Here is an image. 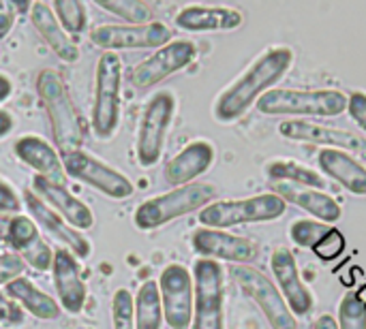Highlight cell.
Returning a JSON list of instances; mask_svg holds the SVG:
<instances>
[{
	"label": "cell",
	"instance_id": "cell-41",
	"mask_svg": "<svg viewBox=\"0 0 366 329\" xmlns=\"http://www.w3.org/2000/svg\"><path fill=\"white\" fill-rule=\"evenodd\" d=\"M11 131H13V118H11V113L0 109V137L9 135Z\"/></svg>",
	"mask_w": 366,
	"mask_h": 329
},
{
	"label": "cell",
	"instance_id": "cell-25",
	"mask_svg": "<svg viewBox=\"0 0 366 329\" xmlns=\"http://www.w3.org/2000/svg\"><path fill=\"white\" fill-rule=\"evenodd\" d=\"M317 165L328 178L343 184V188H347L352 195L366 197V167L358 163L350 152L326 148L320 152Z\"/></svg>",
	"mask_w": 366,
	"mask_h": 329
},
{
	"label": "cell",
	"instance_id": "cell-15",
	"mask_svg": "<svg viewBox=\"0 0 366 329\" xmlns=\"http://www.w3.org/2000/svg\"><path fill=\"white\" fill-rule=\"evenodd\" d=\"M193 250L204 259H223L236 265H247L257 257V246L251 240L206 227L193 233Z\"/></svg>",
	"mask_w": 366,
	"mask_h": 329
},
{
	"label": "cell",
	"instance_id": "cell-42",
	"mask_svg": "<svg viewBox=\"0 0 366 329\" xmlns=\"http://www.w3.org/2000/svg\"><path fill=\"white\" fill-rule=\"evenodd\" d=\"M11 90H13V86H11V81H9V77L0 75V103L6 101V98L11 96Z\"/></svg>",
	"mask_w": 366,
	"mask_h": 329
},
{
	"label": "cell",
	"instance_id": "cell-37",
	"mask_svg": "<svg viewBox=\"0 0 366 329\" xmlns=\"http://www.w3.org/2000/svg\"><path fill=\"white\" fill-rule=\"evenodd\" d=\"M26 270V263L17 255H0V285H9L19 278Z\"/></svg>",
	"mask_w": 366,
	"mask_h": 329
},
{
	"label": "cell",
	"instance_id": "cell-26",
	"mask_svg": "<svg viewBox=\"0 0 366 329\" xmlns=\"http://www.w3.org/2000/svg\"><path fill=\"white\" fill-rule=\"evenodd\" d=\"M176 26L189 32L236 30L242 26V13L229 6H184L176 15Z\"/></svg>",
	"mask_w": 366,
	"mask_h": 329
},
{
	"label": "cell",
	"instance_id": "cell-11",
	"mask_svg": "<svg viewBox=\"0 0 366 329\" xmlns=\"http://www.w3.org/2000/svg\"><path fill=\"white\" fill-rule=\"evenodd\" d=\"M90 43L103 51L116 49H159L172 43V28L163 21H150L144 26H97L90 30Z\"/></svg>",
	"mask_w": 366,
	"mask_h": 329
},
{
	"label": "cell",
	"instance_id": "cell-22",
	"mask_svg": "<svg viewBox=\"0 0 366 329\" xmlns=\"http://www.w3.org/2000/svg\"><path fill=\"white\" fill-rule=\"evenodd\" d=\"M15 154L24 165L34 169L36 176H41L54 184L64 186L66 173L62 167V158H60L58 150L51 148L45 139L34 137V135H24L15 143Z\"/></svg>",
	"mask_w": 366,
	"mask_h": 329
},
{
	"label": "cell",
	"instance_id": "cell-6",
	"mask_svg": "<svg viewBox=\"0 0 366 329\" xmlns=\"http://www.w3.org/2000/svg\"><path fill=\"white\" fill-rule=\"evenodd\" d=\"M287 203L274 195H255L247 199H229V201H214L199 212V223L206 229H229L247 223H270L285 214Z\"/></svg>",
	"mask_w": 366,
	"mask_h": 329
},
{
	"label": "cell",
	"instance_id": "cell-20",
	"mask_svg": "<svg viewBox=\"0 0 366 329\" xmlns=\"http://www.w3.org/2000/svg\"><path fill=\"white\" fill-rule=\"evenodd\" d=\"M32 188L34 195L45 201L56 214H60L66 225H71L73 229L81 231V229H90L94 225V214L88 206H84L77 197H73L64 186L54 184L41 176L32 178Z\"/></svg>",
	"mask_w": 366,
	"mask_h": 329
},
{
	"label": "cell",
	"instance_id": "cell-31",
	"mask_svg": "<svg viewBox=\"0 0 366 329\" xmlns=\"http://www.w3.org/2000/svg\"><path fill=\"white\" fill-rule=\"evenodd\" d=\"M51 11L62 26L64 32L69 34H81L88 24V11L86 4L79 0H54Z\"/></svg>",
	"mask_w": 366,
	"mask_h": 329
},
{
	"label": "cell",
	"instance_id": "cell-19",
	"mask_svg": "<svg viewBox=\"0 0 366 329\" xmlns=\"http://www.w3.org/2000/svg\"><path fill=\"white\" fill-rule=\"evenodd\" d=\"M9 244L17 250L19 259L36 272H47L54 261V253L47 242L39 236L36 225L28 216H13L9 221Z\"/></svg>",
	"mask_w": 366,
	"mask_h": 329
},
{
	"label": "cell",
	"instance_id": "cell-29",
	"mask_svg": "<svg viewBox=\"0 0 366 329\" xmlns=\"http://www.w3.org/2000/svg\"><path fill=\"white\" fill-rule=\"evenodd\" d=\"M163 325V306L159 285L146 280L135 298V329H161Z\"/></svg>",
	"mask_w": 366,
	"mask_h": 329
},
{
	"label": "cell",
	"instance_id": "cell-39",
	"mask_svg": "<svg viewBox=\"0 0 366 329\" xmlns=\"http://www.w3.org/2000/svg\"><path fill=\"white\" fill-rule=\"evenodd\" d=\"M21 321H24L21 308H17L15 302H11L9 298L0 293V325L11 328V325H19Z\"/></svg>",
	"mask_w": 366,
	"mask_h": 329
},
{
	"label": "cell",
	"instance_id": "cell-30",
	"mask_svg": "<svg viewBox=\"0 0 366 329\" xmlns=\"http://www.w3.org/2000/svg\"><path fill=\"white\" fill-rule=\"evenodd\" d=\"M94 4L116 17H122L129 26H144L152 21V9L142 0H94Z\"/></svg>",
	"mask_w": 366,
	"mask_h": 329
},
{
	"label": "cell",
	"instance_id": "cell-9",
	"mask_svg": "<svg viewBox=\"0 0 366 329\" xmlns=\"http://www.w3.org/2000/svg\"><path fill=\"white\" fill-rule=\"evenodd\" d=\"M62 167H64V173L69 178H75L77 182L103 193L109 199L122 201V199H129L135 193L133 182L124 173L116 171L114 167H109L107 163L94 158L92 154H88L84 150L64 156Z\"/></svg>",
	"mask_w": 366,
	"mask_h": 329
},
{
	"label": "cell",
	"instance_id": "cell-21",
	"mask_svg": "<svg viewBox=\"0 0 366 329\" xmlns=\"http://www.w3.org/2000/svg\"><path fill=\"white\" fill-rule=\"evenodd\" d=\"M214 163V146L210 141H193L182 148L165 165V182L172 186H187L202 173H206Z\"/></svg>",
	"mask_w": 366,
	"mask_h": 329
},
{
	"label": "cell",
	"instance_id": "cell-7",
	"mask_svg": "<svg viewBox=\"0 0 366 329\" xmlns=\"http://www.w3.org/2000/svg\"><path fill=\"white\" fill-rule=\"evenodd\" d=\"M193 280V329H223V268L212 259H197Z\"/></svg>",
	"mask_w": 366,
	"mask_h": 329
},
{
	"label": "cell",
	"instance_id": "cell-40",
	"mask_svg": "<svg viewBox=\"0 0 366 329\" xmlns=\"http://www.w3.org/2000/svg\"><path fill=\"white\" fill-rule=\"evenodd\" d=\"M19 210V197L17 193L0 180V212H17Z\"/></svg>",
	"mask_w": 366,
	"mask_h": 329
},
{
	"label": "cell",
	"instance_id": "cell-27",
	"mask_svg": "<svg viewBox=\"0 0 366 329\" xmlns=\"http://www.w3.org/2000/svg\"><path fill=\"white\" fill-rule=\"evenodd\" d=\"M6 298L19 304L26 313H30L39 321H54L60 317V306L56 300L47 293H43L39 287H34L32 280L19 276L6 285Z\"/></svg>",
	"mask_w": 366,
	"mask_h": 329
},
{
	"label": "cell",
	"instance_id": "cell-33",
	"mask_svg": "<svg viewBox=\"0 0 366 329\" xmlns=\"http://www.w3.org/2000/svg\"><path fill=\"white\" fill-rule=\"evenodd\" d=\"M114 329H135V298L129 289H118L112 300Z\"/></svg>",
	"mask_w": 366,
	"mask_h": 329
},
{
	"label": "cell",
	"instance_id": "cell-14",
	"mask_svg": "<svg viewBox=\"0 0 366 329\" xmlns=\"http://www.w3.org/2000/svg\"><path fill=\"white\" fill-rule=\"evenodd\" d=\"M24 206H26V210L30 214V221L34 225H39L51 240H56L58 244L66 246L73 257H79V259L90 257L88 240L77 229L66 225V221L60 214H56L45 201H41L32 191L24 193Z\"/></svg>",
	"mask_w": 366,
	"mask_h": 329
},
{
	"label": "cell",
	"instance_id": "cell-38",
	"mask_svg": "<svg viewBox=\"0 0 366 329\" xmlns=\"http://www.w3.org/2000/svg\"><path fill=\"white\" fill-rule=\"evenodd\" d=\"M347 111L366 133V92H352L347 96Z\"/></svg>",
	"mask_w": 366,
	"mask_h": 329
},
{
	"label": "cell",
	"instance_id": "cell-13",
	"mask_svg": "<svg viewBox=\"0 0 366 329\" xmlns=\"http://www.w3.org/2000/svg\"><path fill=\"white\" fill-rule=\"evenodd\" d=\"M197 58V47L191 41H172L159 47L152 56L142 60L131 73V86L135 90H148L169 75L182 71Z\"/></svg>",
	"mask_w": 366,
	"mask_h": 329
},
{
	"label": "cell",
	"instance_id": "cell-35",
	"mask_svg": "<svg viewBox=\"0 0 366 329\" xmlns=\"http://www.w3.org/2000/svg\"><path fill=\"white\" fill-rule=\"evenodd\" d=\"M343 250H345V238H343V233L337 231V229H332V231L313 248V253H315L320 259H324V261H332V259L341 257Z\"/></svg>",
	"mask_w": 366,
	"mask_h": 329
},
{
	"label": "cell",
	"instance_id": "cell-1",
	"mask_svg": "<svg viewBox=\"0 0 366 329\" xmlns=\"http://www.w3.org/2000/svg\"><path fill=\"white\" fill-rule=\"evenodd\" d=\"M294 62L290 47H272L264 51L229 88H225L214 103V118L219 122H236L255 101H259L274 83H279Z\"/></svg>",
	"mask_w": 366,
	"mask_h": 329
},
{
	"label": "cell",
	"instance_id": "cell-43",
	"mask_svg": "<svg viewBox=\"0 0 366 329\" xmlns=\"http://www.w3.org/2000/svg\"><path fill=\"white\" fill-rule=\"evenodd\" d=\"M317 329H337V325H335V319H332V317H328V315H324V317L317 321Z\"/></svg>",
	"mask_w": 366,
	"mask_h": 329
},
{
	"label": "cell",
	"instance_id": "cell-16",
	"mask_svg": "<svg viewBox=\"0 0 366 329\" xmlns=\"http://www.w3.org/2000/svg\"><path fill=\"white\" fill-rule=\"evenodd\" d=\"M270 265H272L274 278L279 283V291H281L287 308L292 310V315L294 317L296 315L298 317L309 315L313 304H315V300H313L309 287L300 278V272H298L294 255L287 248H277L272 259H270Z\"/></svg>",
	"mask_w": 366,
	"mask_h": 329
},
{
	"label": "cell",
	"instance_id": "cell-8",
	"mask_svg": "<svg viewBox=\"0 0 366 329\" xmlns=\"http://www.w3.org/2000/svg\"><path fill=\"white\" fill-rule=\"evenodd\" d=\"M176 111V98L169 92H159L144 109L137 131V161L142 167H154L163 154L167 128Z\"/></svg>",
	"mask_w": 366,
	"mask_h": 329
},
{
	"label": "cell",
	"instance_id": "cell-17",
	"mask_svg": "<svg viewBox=\"0 0 366 329\" xmlns=\"http://www.w3.org/2000/svg\"><path fill=\"white\" fill-rule=\"evenodd\" d=\"M281 137L290 141H307V143H320V146H330L337 150H352V152H362L366 150V143L354 133L343 131V128H332L307 120H287L279 124Z\"/></svg>",
	"mask_w": 366,
	"mask_h": 329
},
{
	"label": "cell",
	"instance_id": "cell-32",
	"mask_svg": "<svg viewBox=\"0 0 366 329\" xmlns=\"http://www.w3.org/2000/svg\"><path fill=\"white\" fill-rule=\"evenodd\" d=\"M332 229H335L332 225L317 223V221H296L290 229V236L298 246L313 250Z\"/></svg>",
	"mask_w": 366,
	"mask_h": 329
},
{
	"label": "cell",
	"instance_id": "cell-28",
	"mask_svg": "<svg viewBox=\"0 0 366 329\" xmlns=\"http://www.w3.org/2000/svg\"><path fill=\"white\" fill-rule=\"evenodd\" d=\"M266 173L272 182H290V184H300L307 188L322 191L326 188V180L320 171L300 165L296 161H272L266 167Z\"/></svg>",
	"mask_w": 366,
	"mask_h": 329
},
{
	"label": "cell",
	"instance_id": "cell-3",
	"mask_svg": "<svg viewBox=\"0 0 366 329\" xmlns=\"http://www.w3.org/2000/svg\"><path fill=\"white\" fill-rule=\"evenodd\" d=\"M217 197V188L212 184H187L178 186L161 197H152L144 201L135 210V225L142 231L159 229L180 216H187L191 212H202L206 206H210Z\"/></svg>",
	"mask_w": 366,
	"mask_h": 329
},
{
	"label": "cell",
	"instance_id": "cell-36",
	"mask_svg": "<svg viewBox=\"0 0 366 329\" xmlns=\"http://www.w3.org/2000/svg\"><path fill=\"white\" fill-rule=\"evenodd\" d=\"M19 11H30V4L28 2L17 4L11 0H0V41L11 34V30L15 26V17Z\"/></svg>",
	"mask_w": 366,
	"mask_h": 329
},
{
	"label": "cell",
	"instance_id": "cell-23",
	"mask_svg": "<svg viewBox=\"0 0 366 329\" xmlns=\"http://www.w3.org/2000/svg\"><path fill=\"white\" fill-rule=\"evenodd\" d=\"M272 193L279 195L285 203H294L300 210L309 212L311 216L320 218L326 225H332L341 218V206L337 203L335 197H330L324 191L307 188L300 184H290V182H272Z\"/></svg>",
	"mask_w": 366,
	"mask_h": 329
},
{
	"label": "cell",
	"instance_id": "cell-18",
	"mask_svg": "<svg viewBox=\"0 0 366 329\" xmlns=\"http://www.w3.org/2000/svg\"><path fill=\"white\" fill-rule=\"evenodd\" d=\"M51 276H54V289L58 293L60 306L71 315H79L84 304H86L88 289H86V283L81 278L77 259L69 250H56L54 253Z\"/></svg>",
	"mask_w": 366,
	"mask_h": 329
},
{
	"label": "cell",
	"instance_id": "cell-34",
	"mask_svg": "<svg viewBox=\"0 0 366 329\" xmlns=\"http://www.w3.org/2000/svg\"><path fill=\"white\" fill-rule=\"evenodd\" d=\"M339 329H366V306L358 293H347L339 308Z\"/></svg>",
	"mask_w": 366,
	"mask_h": 329
},
{
	"label": "cell",
	"instance_id": "cell-2",
	"mask_svg": "<svg viewBox=\"0 0 366 329\" xmlns=\"http://www.w3.org/2000/svg\"><path fill=\"white\" fill-rule=\"evenodd\" d=\"M36 90H39V96L47 111L54 143H56L60 158H64L73 152H79L81 143H84V128H81L79 113L75 109V103L66 90L62 77L56 71L45 69L36 77Z\"/></svg>",
	"mask_w": 366,
	"mask_h": 329
},
{
	"label": "cell",
	"instance_id": "cell-12",
	"mask_svg": "<svg viewBox=\"0 0 366 329\" xmlns=\"http://www.w3.org/2000/svg\"><path fill=\"white\" fill-rule=\"evenodd\" d=\"M163 319L172 329H189L193 323V278L180 263L163 270L159 280Z\"/></svg>",
	"mask_w": 366,
	"mask_h": 329
},
{
	"label": "cell",
	"instance_id": "cell-5",
	"mask_svg": "<svg viewBox=\"0 0 366 329\" xmlns=\"http://www.w3.org/2000/svg\"><path fill=\"white\" fill-rule=\"evenodd\" d=\"M257 109L266 116H339L347 109V96L341 90H294L272 88L259 101Z\"/></svg>",
	"mask_w": 366,
	"mask_h": 329
},
{
	"label": "cell",
	"instance_id": "cell-10",
	"mask_svg": "<svg viewBox=\"0 0 366 329\" xmlns=\"http://www.w3.org/2000/svg\"><path fill=\"white\" fill-rule=\"evenodd\" d=\"M232 274L240 285V289L244 291V295H249L259 306V310L264 313L272 329H298L296 317L287 308L281 291L266 274H262L251 265H234Z\"/></svg>",
	"mask_w": 366,
	"mask_h": 329
},
{
	"label": "cell",
	"instance_id": "cell-4",
	"mask_svg": "<svg viewBox=\"0 0 366 329\" xmlns=\"http://www.w3.org/2000/svg\"><path fill=\"white\" fill-rule=\"evenodd\" d=\"M122 60L114 51H103L94 73L92 131L99 139H109L120 124L122 103Z\"/></svg>",
	"mask_w": 366,
	"mask_h": 329
},
{
	"label": "cell",
	"instance_id": "cell-24",
	"mask_svg": "<svg viewBox=\"0 0 366 329\" xmlns=\"http://www.w3.org/2000/svg\"><path fill=\"white\" fill-rule=\"evenodd\" d=\"M30 21L34 26V30L41 34V39L47 43V47L66 64H73L79 60V47L73 43V39H69V34L62 30V26L58 24L54 11L49 4L45 2H32L30 4Z\"/></svg>",
	"mask_w": 366,
	"mask_h": 329
},
{
	"label": "cell",
	"instance_id": "cell-44",
	"mask_svg": "<svg viewBox=\"0 0 366 329\" xmlns=\"http://www.w3.org/2000/svg\"><path fill=\"white\" fill-rule=\"evenodd\" d=\"M9 221L11 218H2L0 216V240H6V236H9Z\"/></svg>",
	"mask_w": 366,
	"mask_h": 329
}]
</instances>
